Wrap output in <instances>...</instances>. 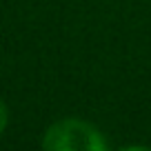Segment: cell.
<instances>
[{"mask_svg": "<svg viewBox=\"0 0 151 151\" xmlns=\"http://www.w3.org/2000/svg\"><path fill=\"white\" fill-rule=\"evenodd\" d=\"M7 124H9V107H7L5 100L0 98V136L5 133Z\"/></svg>", "mask_w": 151, "mask_h": 151, "instance_id": "cell-2", "label": "cell"}, {"mask_svg": "<svg viewBox=\"0 0 151 151\" xmlns=\"http://www.w3.org/2000/svg\"><path fill=\"white\" fill-rule=\"evenodd\" d=\"M107 147L102 131L82 118H60L42 136V149L47 151H107Z\"/></svg>", "mask_w": 151, "mask_h": 151, "instance_id": "cell-1", "label": "cell"}]
</instances>
